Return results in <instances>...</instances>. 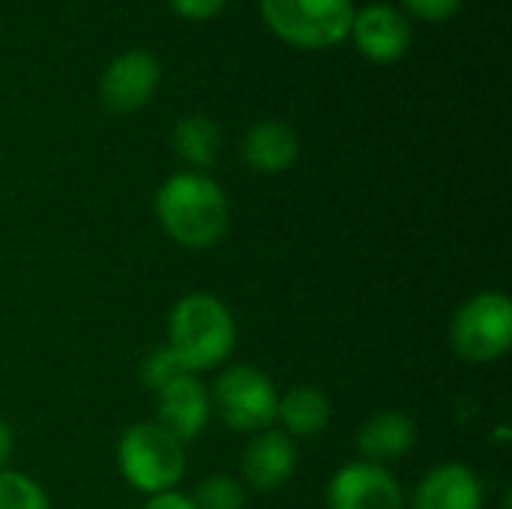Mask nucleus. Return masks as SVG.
Listing matches in <instances>:
<instances>
[{
    "label": "nucleus",
    "mask_w": 512,
    "mask_h": 509,
    "mask_svg": "<svg viewBox=\"0 0 512 509\" xmlns=\"http://www.w3.org/2000/svg\"><path fill=\"white\" fill-rule=\"evenodd\" d=\"M411 509H483V483L462 462L435 465L417 483Z\"/></svg>",
    "instance_id": "obj_12"
},
{
    "label": "nucleus",
    "mask_w": 512,
    "mask_h": 509,
    "mask_svg": "<svg viewBox=\"0 0 512 509\" xmlns=\"http://www.w3.org/2000/svg\"><path fill=\"white\" fill-rule=\"evenodd\" d=\"M234 345L237 324L219 297L195 291L174 303L168 315V348L192 375L222 366Z\"/></svg>",
    "instance_id": "obj_2"
},
{
    "label": "nucleus",
    "mask_w": 512,
    "mask_h": 509,
    "mask_svg": "<svg viewBox=\"0 0 512 509\" xmlns=\"http://www.w3.org/2000/svg\"><path fill=\"white\" fill-rule=\"evenodd\" d=\"M141 509H198V507L192 504V498H189V495H180L177 489H171V492H162V495H150Z\"/></svg>",
    "instance_id": "obj_22"
},
{
    "label": "nucleus",
    "mask_w": 512,
    "mask_h": 509,
    "mask_svg": "<svg viewBox=\"0 0 512 509\" xmlns=\"http://www.w3.org/2000/svg\"><path fill=\"white\" fill-rule=\"evenodd\" d=\"M186 375H192V372L177 360V354H174L168 345L153 348V351L141 360V384H144L150 393H162L168 384H174V381H180V378H186Z\"/></svg>",
    "instance_id": "obj_19"
},
{
    "label": "nucleus",
    "mask_w": 512,
    "mask_h": 509,
    "mask_svg": "<svg viewBox=\"0 0 512 509\" xmlns=\"http://www.w3.org/2000/svg\"><path fill=\"white\" fill-rule=\"evenodd\" d=\"M465 0H402V6L420 21H450Z\"/></svg>",
    "instance_id": "obj_20"
},
{
    "label": "nucleus",
    "mask_w": 512,
    "mask_h": 509,
    "mask_svg": "<svg viewBox=\"0 0 512 509\" xmlns=\"http://www.w3.org/2000/svg\"><path fill=\"white\" fill-rule=\"evenodd\" d=\"M159 78V60L150 51L132 48L108 63L99 81V96L114 114H132L156 96Z\"/></svg>",
    "instance_id": "obj_8"
},
{
    "label": "nucleus",
    "mask_w": 512,
    "mask_h": 509,
    "mask_svg": "<svg viewBox=\"0 0 512 509\" xmlns=\"http://www.w3.org/2000/svg\"><path fill=\"white\" fill-rule=\"evenodd\" d=\"M453 351L474 366L501 360L512 348V303L501 291L468 297L450 321Z\"/></svg>",
    "instance_id": "obj_5"
},
{
    "label": "nucleus",
    "mask_w": 512,
    "mask_h": 509,
    "mask_svg": "<svg viewBox=\"0 0 512 509\" xmlns=\"http://www.w3.org/2000/svg\"><path fill=\"white\" fill-rule=\"evenodd\" d=\"M198 509H243L246 507V486L237 477L213 474L201 480L195 495H189Z\"/></svg>",
    "instance_id": "obj_18"
},
{
    "label": "nucleus",
    "mask_w": 512,
    "mask_h": 509,
    "mask_svg": "<svg viewBox=\"0 0 512 509\" xmlns=\"http://www.w3.org/2000/svg\"><path fill=\"white\" fill-rule=\"evenodd\" d=\"M210 405L231 432L255 435L276 423L279 390L255 366H228L213 384Z\"/></svg>",
    "instance_id": "obj_6"
},
{
    "label": "nucleus",
    "mask_w": 512,
    "mask_h": 509,
    "mask_svg": "<svg viewBox=\"0 0 512 509\" xmlns=\"http://www.w3.org/2000/svg\"><path fill=\"white\" fill-rule=\"evenodd\" d=\"M168 3L186 21H207V18L219 15L228 0H168Z\"/></svg>",
    "instance_id": "obj_21"
},
{
    "label": "nucleus",
    "mask_w": 512,
    "mask_h": 509,
    "mask_svg": "<svg viewBox=\"0 0 512 509\" xmlns=\"http://www.w3.org/2000/svg\"><path fill=\"white\" fill-rule=\"evenodd\" d=\"M414 441H417V426L402 411H378L357 432L360 459L372 465H384V468L402 459L405 453H411Z\"/></svg>",
    "instance_id": "obj_13"
},
{
    "label": "nucleus",
    "mask_w": 512,
    "mask_h": 509,
    "mask_svg": "<svg viewBox=\"0 0 512 509\" xmlns=\"http://www.w3.org/2000/svg\"><path fill=\"white\" fill-rule=\"evenodd\" d=\"M156 219L162 231L183 249L216 246L231 222L222 186L204 171H177L156 192Z\"/></svg>",
    "instance_id": "obj_1"
},
{
    "label": "nucleus",
    "mask_w": 512,
    "mask_h": 509,
    "mask_svg": "<svg viewBox=\"0 0 512 509\" xmlns=\"http://www.w3.org/2000/svg\"><path fill=\"white\" fill-rule=\"evenodd\" d=\"M243 162L261 174H282L300 156L297 132L282 120H261L243 135Z\"/></svg>",
    "instance_id": "obj_14"
},
{
    "label": "nucleus",
    "mask_w": 512,
    "mask_h": 509,
    "mask_svg": "<svg viewBox=\"0 0 512 509\" xmlns=\"http://www.w3.org/2000/svg\"><path fill=\"white\" fill-rule=\"evenodd\" d=\"M0 509H51V501L33 477L15 468H3L0 471Z\"/></svg>",
    "instance_id": "obj_17"
},
{
    "label": "nucleus",
    "mask_w": 512,
    "mask_h": 509,
    "mask_svg": "<svg viewBox=\"0 0 512 509\" xmlns=\"http://www.w3.org/2000/svg\"><path fill=\"white\" fill-rule=\"evenodd\" d=\"M12 453H15V432L6 420H0V471L9 468Z\"/></svg>",
    "instance_id": "obj_23"
},
{
    "label": "nucleus",
    "mask_w": 512,
    "mask_h": 509,
    "mask_svg": "<svg viewBox=\"0 0 512 509\" xmlns=\"http://www.w3.org/2000/svg\"><path fill=\"white\" fill-rule=\"evenodd\" d=\"M330 509H408L399 480L372 462H348L327 483Z\"/></svg>",
    "instance_id": "obj_7"
},
{
    "label": "nucleus",
    "mask_w": 512,
    "mask_h": 509,
    "mask_svg": "<svg viewBox=\"0 0 512 509\" xmlns=\"http://www.w3.org/2000/svg\"><path fill=\"white\" fill-rule=\"evenodd\" d=\"M297 471V444L282 429L255 432L240 459V483L255 492L282 489Z\"/></svg>",
    "instance_id": "obj_9"
},
{
    "label": "nucleus",
    "mask_w": 512,
    "mask_h": 509,
    "mask_svg": "<svg viewBox=\"0 0 512 509\" xmlns=\"http://www.w3.org/2000/svg\"><path fill=\"white\" fill-rule=\"evenodd\" d=\"M264 24L288 45L321 51L339 45L351 33V0H258Z\"/></svg>",
    "instance_id": "obj_4"
},
{
    "label": "nucleus",
    "mask_w": 512,
    "mask_h": 509,
    "mask_svg": "<svg viewBox=\"0 0 512 509\" xmlns=\"http://www.w3.org/2000/svg\"><path fill=\"white\" fill-rule=\"evenodd\" d=\"M348 36H354L363 57H369L372 63H381V66L402 60L405 51L411 48L408 18L387 3H372V6H363L360 12H354Z\"/></svg>",
    "instance_id": "obj_10"
},
{
    "label": "nucleus",
    "mask_w": 512,
    "mask_h": 509,
    "mask_svg": "<svg viewBox=\"0 0 512 509\" xmlns=\"http://www.w3.org/2000/svg\"><path fill=\"white\" fill-rule=\"evenodd\" d=\"M219 147H222V132L210 117L192 114L174 126V150L186 165H192V171L210 168L219 156Z\"/></svg>",
    "instance_id": "obj_16"
},
{
    "label": "nucleus",
    "mask_w": 512,
    "mask_h": 509,
    "mask_svg": "<svg viewBox=\"0 0 512 509\" xmlns=\"http://www.w3.org/2000/svg\"><path fill=\"white\" fill-rule=\"evenodd\" d=\"M156 399H159L156 423L168 435H174L180 444L195 441L207 429V423L213 417L210 393L198 381V375H186V378L168 384L162 393H156Z\"/></svg>",
    "instance_id": "obj_11"
},
{
    "label": "nucleus",
    "mask_w": 512,
    "mask_h": 509,
    "mask_svg": "<svg viewBox=\"0 0 512 509\" xmlns=\"http://www.w3.org/2000/svg\"><path fill=\"white\" fill-rule=\"evenodd\" d=\"M120 477L141 495L177 489L186 474V444L168 435L156 420L129 426L117 441Z\"/></svg>",
    "instance_id": "obj_3"
},
{
    "label": "nucleus",
    "mask_w": 512,
    "mask_h": 509,
    "mask_svg": "<svg viewBox=\"0 0 512 509\" xmlns=\"http://www.w3.org/2000/svg\"><path fill=\"white\" fill-rule=\"evenodd\" d=\"M276 420L288 438H315L330 426V399L315 387H294L279 396Z\"/></svg>",
    "instance_id": "obj_15"
}]
</instances>
